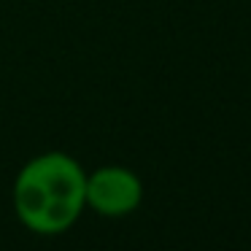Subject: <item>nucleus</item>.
Wrapping results in <instances>:
<instances>
[{"label":"nucleus","mask_w":251,"mask_h":251,"mask_svg":"<svg viewBox=\"0 0 251 251\" xmlns=\"http://www.w3.org/2000/svg\"><path fill=\"white\" fill-rule=\"evenodd\" d=\"M11 200L27 229L38 235L65 232L87 208V173L62 151L38 154L19 170Z\"/></svg>","instance_id":"1"},{"label":"nucleus","mask_w":251,"mask_h":251,"mask_svg":"<svg viewBox=\"0 0 251 251\" xmlns=\"http://www.w3.org/2000/svg\"><path fill=\"white\" fill-rule=\"evenodd\" d=\"M143 186L132 170L108 165L87 176V205L103 216H125L141 205Z\"/></svg>","instance_id":"2"}]
</instances>
